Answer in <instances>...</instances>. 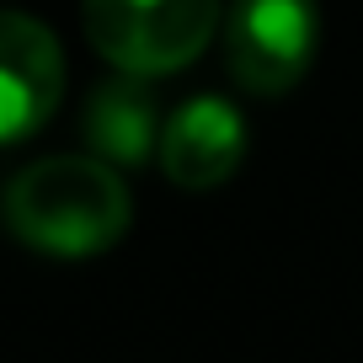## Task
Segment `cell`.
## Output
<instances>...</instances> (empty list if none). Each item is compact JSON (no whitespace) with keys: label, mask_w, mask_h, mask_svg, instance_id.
<instances>
[{"label":"cell","mask_w":363,"mask_h":363,"mask_svg":"<svg viewBox=\"0 0 363 363\" xmlns=\"http://www.w3.org/2000/svg\"><path fill=\"white\" fill-rule=\"evenodd\" d=\"M6 225L16 240L48 257H96L128 230V187L102 155H48L33 160L6 187Z\"/></svg>","instance_id":"6da1fadb"},{"label":"cell","mask_w":363,"mask_h":363,"mask_svg":"<svg viewBox=\"0 0 363 363\" xmlns=\"http://www.w3.org/2000/svg\"><path fill=\"white\" fill-rule=\"evenodd\" d=\"M91 48L123 75H171L208 48L219 0H86L80 6Z\"/></svg>","instance_id":"7a4b0ae2"},{"label":"cell","mask_w":363,"mask_h":363,"mask_svg":"<svg viewBox=\"0 0 363 363\" xmlns=\"http://www.w3.org/2000/svg\"><path fill=\"white\" fill-rule=\"evenodd\" d=\"M320 43L315 0H230L225 65L251 96H284L305 80Z\"/></svg>","instance_id":"3957f363"},{"label":"cell","mask_w":363,"mask_h":363,"mask_svg":"<svg viewBox=\"0 0 363 363\" xmlns=\"http://www.w3.org/2000/svg\"><path fill=\"white\" fill-rule=\"evenodd\" d=\"M65 91V54L54 33L22 11H0V145L38 134Z\"/></svg>","instance_id":"277c9868"},{"label":"cell","mask_w":363,"mask_h":363,"mask_svg":"<svg viewBox=\"0 0 363 363\" xmlns=\"http://www.w3.org/2000/svg\"><path fill=\"white\" fill-rule=\"evenodd\" d=\"M240 160H246V118L225 96H193L160 128V166L187 193L230 182Z\"/></svg>","instance_id":"5b68a950"},{"label":"cell","mask_w":363,"mask_h":363,"mask_svg":"<svg viewBox=\"0 0 363 363\" xmlns=\"http://www.w3.org/2000/svg\"><path fill=\"white\" fill-rule=\"evenodd\" d=\"M86 145L107 166H145L160 150V102L145 75H118L86 96Z\"/></svg>","instance_id":"8992f818"}]
</instances>
